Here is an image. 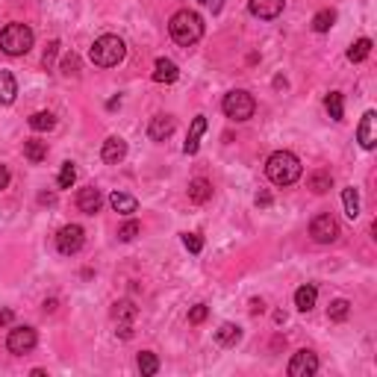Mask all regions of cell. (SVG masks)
<instances>
[{"label":"cell","mask_w":377,"mask_h":377,"mask_svg":"<svg viewBox=\"0 0 377 377\" xmlns=\"http://www.w3.org/2000/svg\"><path fill=\"white\" fill-rule=\"evenodd\" d=\"M168 33H171V38L180 47H192L204 38V18L192 12V9H180L168 21Z\"/></svg>","instance_id":"obj_1"},{"label":"cell","mask_w":377,"mask_h":377,"mask_svg":"<svg viewBox=\"0 0 377 377\" xmlns=\"http://www.w3.org/2000/svg\"><path fill=\"white\" fill-rule=\"evenodd\" d=\"M301 160H297L295 154L289 151H277L269 156V162H265V177L274 183V186H292L297 183V177H301Z\"/></svg>","instance_id":"obj_2"},{"label":"cell","mask_w":377,"mask_h":377,"mask_svg":"<svg viewBox=\"0 0 377 377\" xmlns=\"http://www.w3.org/2000/svg\"><path fill=\"white\" fill-rule=\"evenodd\" d=\"M33 47V29L27 24H6L0 29V51L6 56H24Z\"/></svg>","instance_id":"obj_3"},{"label":"cell","mask_w":377,"mask_h":377,"mask_svg":"<svg viewBox=\"0 0 377 377\" xmlns=\"http://www.w3.org/2000/svg\"><path fill=\"white\" fill-rule=\"evenodd\" d=\"M88 56H92V62H95V65H101V68H112V65H118V62H124V56H127V45H124L118 36H101V38H97V42L92 45Z\"/></svg>","instance_id":"obj_4"},{"label":"cell","mask_w":377,"mask_h":377,"mask_svg":"<svg viewBox=\"0 0 377 377\" xmlns=\"http://www.w3.org/2000/svg\"><path fill=\"white\" fill-rule=\"evenodd\" d=\"M221 109H224L227 118H233V121H247V118L254 115V109H256V101H254V95L236 88V92H227L224 95Z\"/></svg>","instance_id":"obj_5"},{"label":"cell","mask_w":377,"mask_h":377,"mask_svg":"<svg viewBox=\"0 0 377 377\" xmlns=\"http://www.w3.org/2000/svg\"><path fill=\"white\" fill-rule=\"evenodd\" d=\"M310 236L319 245H330L339 239V221L330 215V212H321V215H315L313 218V224H310Z\"/></svg>","instance_id":"obj_6"},{"label":"cell","mask_w":377,"mask_h":377,"mask_svg":"<svg viewBox=\"0 0 377 377\" xmlns=\"http://www.w3.org/2000/svg\"><path fill=\"white\" fill-rule=\"evenodd\" d=\"M136 306H133V301H118L115 306H112V321H115V327H118V336L121 339H130L133 336V324H136Z\"/></svg>","instance_id":"obj_7"},{"label":"cell","mask_w":377,"mask_h":377,"mask_svg":"<svg viewBox=\"0 0 377 377\" xmlns=\"http://www.w3.org/2000/svg\"><path fill=\"white\" fill-rule=\"evenodd\" d=\"M83 242H86V233H83L80 224H65L62 230L56 233V247H59V254H65V256L80 251Z\"/></svg>","instance_id":"obj_8"},{"label":"cell","mask_w":377,"mask_h":377,"mask_svg":"<svg viewBox=\"0 0 377 377\" xmlns=\"http://www.w3.org/2000/svg\"><path fill=\"white\" fill-rule=\"evenodd\" d=\"M36 342H38V333L33 327H12L6 336V348L12 354H29L36 348Z\"/></svg>","instance_id":"obj_9"},{"label":"cell","mask_w":377,"mask_h":377,"mask_svg":"<svg viewBox=\"0 0 377 377\" xmlns=\"http://www.w3.org/2000/svg\"><path fill=\"white\" fill-rule=\"evenodd\" d=\"M315 372H319V356H315L313 351L304 348L289 360V374L292 377H313Z\"/></svg>","instance_id":"obj_10"},{"label":"cell","mask_w":377,"mask_h":377,"mask_svg":"<svg viewBox=\"0 0 377 377\" xmlns=\"http://www.w3.org/2000/svg\"><path fill=\"white\" fill-rule=\"evenodd\" d=\"M286 0H247V12L260 21H274L277 15L283 12Z\"/></svg>","instance_id":"obj_11"},{"label":"cell","mask_w":377,"mask_h":377,"mask_svg":"<svg viewBox=\"0 0 377 377\" xmlns=\"http://www.w3.org/2000/svg\"><path fill=\"white\" fill-rule=\"evenodd\" d=\"M356 142H360L365 151H372V147L377 145V115H374V109H369V112L363 115L360 127H356Z\"/></svg>","instance_id":"obj_12"},{"label":"cell","mask_w":377,"mask_h":377,"mask_svg":"<svg viewBox=\"0 0 377 377\" xmlns=\"http://www.w3.org/2000/svg\"><path fill=\"white\" fill-rule=\"evenodd\" d=\"M101 204H104L101 188L86 186V188H80V192H77V210L86 212V215H95L97 210H101Z\"/></svg>","instance_id":"obj_13"},{"label":"cell","mask_w":377,"mask_h":377,"mask_svg":"<svg viewBox=\"0 0 377 377\" xmlns=\"http://www.w3.org/2000/svg\"><path fill=\"white\" fill-rule=\"evenodd\" d=\"M171 133H174V118L171 115H154L151 124H147V136H151V142H165Z\"/></svg>","instance_id":"obj_14"},{"label":"cell","mask_w":377,"mask_h":377,"mask_svg":"<svg viewBox=\"0 0 377 377\" xmlns=\"http://www.w3.org/2000/svg\"><path fill=\"white\" fill-rule=\"evenodd\" d=\"M177 77H180V68H177V62H171V59L160 56V59L154 62V80H156V83L171 86V83H177Z\"/></svg>","instance_id":"obj_15"},{"label":"cell","mask_w":377,"mask_h":377,"mask_svg":"<svg viewBox=\"0 0 377 377\" xmlns=\"http://www.w3.org/2000/svg\"><path fill=\"white\" fill-rule=\"evenodd\" d=\"M206 133V118L204 115H197L195 121H192V127H188V136H186V145H183V154L186 156H192V154H197V147H201V136Z\"/></svg>","instance_id":"obj_16"},{"label":"cell","mask_w":377,"mask_h":377,"mask_svg":"<svg viewBox=\"0 0 377 377\" xmlns=\"http://www.w3.org/2000/svg\"><path fill=\"white\" fill-rule=\"evenodd\" d=\"M101 156H104V162H121L124 156H127V142L124 138H118V136H109L104 147H101Z\"/></svg>","instance_id":"obj_17"},{"label":"cell","mask_w":377,"mask_h":377,"mask_svg":"<svg viewBox=\"0 0 377 377\" xmlns=\"http://www.w3.org/2000/svg\"><path fill=\"white\" fill-rule=\"evenodd\" d=\"M215 342L221 345V348H233V345H239L242 342V327L239 324H230V321L221 324L215 330Z\"/></svg>","instance_id":"obj_18"},{"label":"cell","mask_w":377,"mask_h":377,"mask_svg":"<svg viewBox=\"0 0 377 377\" xmlns=\"http://www.w3.org/2000/svg\"><path fill=\"white\" fill-rule=\"evenodd\" d=\"M212 197V183L206 180V177H195L192 183H188V201L192 204H206Z\"/></svg>","instance_id":"obj_19"},{"label":"cell","mask_w":377,"mask_h":377,"mask_svg":"<svg viewBox=\"0 0 377 377\" xmlns=\"http://www.w3.org/2000/svg\"><path fill=\"white\" fill-rule=\"evenodd\" d=\"M109 206H112L115 212H121V215H133L138 210L136 197L133 195H124V192H112V195H109Z\"/></svg>","instance_id":"obj_20"},{"label":"cell","mask_w":377,"mask_h":377,"mask_svg":"<svg viewBox=\"0 0 377 377\" xmlns=\"http://www.w3.org/2000/svg\"><path fill=\"white\" fill-rule=\"evenodd\" d=\"M315 301H319V289H315V286H310V283L301 286V289L295 292V306H297L301 313H310L313 306H315Z\"/></svg>","instance_id":"obj_21"},{"label":"cell","mask_w":377,"mask_h":377,"mask_svg":"<svg viewBox=\"0 0 377 377\" xmlns=\"http://www.w3.org/2000/svg\"><path fill=\"white\" fill-rule=\"evenodd\" d=\"M15 95H18V83H15V77L9 74V71H0V104L9 106L15 101Z\"/></svg>","instance_id":"obj_22"},{"label":"cell","mask_w":377,"mask_h":377,"mask_svg":"<svg viewBox=\"0 0 377 377\" xmlns=\"http://www.w3.org/2000/svg\"><path fill=\"white\" fill-rule=\"evenodd\" d=\"M24 156L29 162H45L47 160V142L29 138V142H24Z\"/></svg>","instance_id":"obj_23"},{"label":"cell","mask_w":377,"mask_h":377,"mask_svg":"<svg viewBox=\"0 0 377 377\" xmlns=\"http://www.w3.org/2000/svg\"><path fill=\"white\" fill-rule=\"evenodd\" d=\"M342 204H345V215L354 218L360 215V195H356V188L354 186H348V188H342Z\"/></svg>","instance_id":"obj_24"},{"label":"cell","mask_w":377,"mask_h":377,"mask_svg":"<svg viewBox=\"0 0 377 377\" xmlns=\"http://www.w3.org/2000/svg\"><path fill=\"white\" fill-rule=\"evenodd\" d=\"M324 106H327V112H330L333 121H342V118H345V97H342V92H330V95H327Z\"/></svg>","instance_id":"obj_25"},{"label":"cell","mask_w":377,"mask_h":377,"mask_svg":"<svg viewBox=\"0 0 377 377\" xmlns=\"http://www.w3.org/2000/svg\"><path fill=\"white\" fill-rule=\"evenodd\" d=\"M29 127H33L36 133H47L56 127V118H53V112H33L29 115Z\"/></svg>","instance_id":"obj_26"},{"label":"cell","mask_w":377,"mask_h":377,"mask_svg":"<svg viewBox=\"0 0 377 377\" xmlns=\"http://www.w3.org/2000/svg\"><path fill=\"white\" fill-rule=\"evenodd\" d=\"M351 313V304L345 301V297H336V301H330V306H327V319L330 321H345Z\"/></svg>","instance_id":"obj_27"},{"label":"cell","mask_w":377,"mask_h":377,"mask_svg":"<svg viewBox=\"0 0 377 377\" xmlns=\"http://www.w3.org/2000/svg\"><path fill=\"white\" fill-rule=\"evenodd\" d=\"M136 363H138V372H142L145 377H154L156 372H160V360H156V354H151V351H142Z\"/></svg>","instance_id":"obj_28"},{"label":"cell","mask_w":377,"mask_h":377,"mask_svg":"<svg viewBox=\"0 0 377 377\" xmlns=\"http://www.w3.org/2000/svg\"><path fill=\"white\" fill-rule=\"evenodd\" d=\"M336 24V12L333 9H321V12H315V18H313V29L315 33H327Z\"/></svg>","instance_id":"obj_29"},{"label":"cell","mask_w":377,"mask_h":377,"mask_svg":"<svg viewBox=\"0 0 377 377\" xmlns=\"http://www.w3.org/2000/svg\"><path fill=\"white\" fill-rule=\"evenodd\" d=\"M369 53H372V38H360V42H354L348 47L351 62H363V59H369Z\"/></svg>","instance_id":"obj_30"},{"label":"cell","mask_w":377,"mask_h":377,"mask_svg":"<svg viewBox=\"0 0 377 377\" xmlns=\"http://www.w3.org/2000/svg\"><path fill=\"white\" fill-rule=\"evenodd\" d=\"M330 186H333V177L327 174V171H315V174L310 177V188H313L315 195H324Z\"/></svg>","instance_id":"obj_31"},{"label":"cell","mask_w":377,"mask_h":377,"mask_svg":"<svg viewBox=\"0 0 377 377\" xmlns=\"http://www.w3.org/2000/svg\"><path fill=\"white\" fill-rule=\"evenodd\" d=\"M77 180V168L74 162H62V171H59V188H71Z\"/></svg>","instance_id":"obj_32"},{"label":"cell","mask_w":377,"mask_h":377,"mask_svg":"<svg viewBox=\"0 0 377 377\" xmlns=\"http://www.w3.org/2000/svg\"><path fill=\"white\" fill-rule=\"evenodd\" d=\"M138 230H142V227H138V221H133V218H130L127 224H121V230H118V239H121V242H133L136 236H138Z\"/></svg>","instance_id":"obj_33"},{"label":"cell","mask_w":377,"mask_h":377,"mask_svg":"<svg viewBox=\"0 0 377 377\" xmlns=\"http://www.w3.org/2000/svg\"><path fill=\"white\" fill-rule=\"evenodd\" d=\"M183 245L188 247V254H201L204 251V236L201 233H186L183 236Z\"/></svg>","instance_id":"obj_34"},{"label":"cell","mask_w":377,"mask_h":377,"mask_svg":"<svg viewBox=\"0 0 377 377\" xmlns=\"http://www.w3.org/2000/svg\"><path fill=\"white\" fill-rule=\"evenodd\" d=\"M62 74H65V77L80 74V56H77V53H68V56L62 59Z\"/></svg>","instance_id":"obj_35"},{"label":"cell","mask_w":377,"mask_h":377,"mask_svg":"<svg viewBox=\"0 0 377 377\" xmlns=\"http://www.w3.org/2000/svg\"><path fill=\"white\" fill-rule=\"evenodd\" d=\"M206 315H210V310H206V304H195L192 310H188V324H201Z\"/></svg>","instance_id":"obj_36"},{"label":"cell","mask_w":377,"mask_h":377,"mask_svg":"<svg viewBox=\"0 0 377 377\" xmlns=\"http://www.w3.org/2000/svg\"><path fill=\"white\" fill-rule=\"evenodd\" d=\"M56 53H59V42L53 38L51 45H47V51H45V56H42V65L45 68H53V59H56Z\"/></svg>","instance_id":"obj_37"},{"label":"cell","mask_w":377,"mask_h":377,"mask_svg":"<svg viewBox=\"0 0 377 377\" xmlns=\"http://www.w3.org/2000/svg\"><path fill=\"white\" fill-rule=\"evenodd\" d=\"M201 6L204 9H210V12H221V6H224V0H201Z\"/></svg>","instance_id":"obj_38"},{"label":"cell","mask_w":377,"mask_h":377,"mask_svg":"<svg viewBox=\"0 0 377 377\" xmlns=\"http://www.w3.org/2000/svg\"><path fill=\"white\" fill-rule=\"evenodd\" d=\"M9 186V171H6V165H0V192Z\"/></svg>","instance_id":"obj_39"},{"label":"cell","mask_w":377,"mask_h":377,"mask_svg":"<svg viewBox=\"0 0 377 377\" xmlns=\"http://www.w3.org/2000/svg\"><path fill=\"white\" fill-rule=\"evenodd\" d=\"M256 204H260V206H269V204H271V195H265V192L256 195Z\"/></svg>","instance_id":"obj_40"},{"label":"cell","mask_w":377,"mask_h":377,"mask_svg":"<svg viewBox=\"0 0 377 377\" xmlns=\"http://www.w3.org/2000/svg\"><path fill=\"white\" fill-rule=\"evenodd\" d=\"M38 201H42V204H56V197L45 192V195H38Z\"/></svg>","instance_id":"obj_41"},{"label":"cell","mask_w":377,"mask_h":377,"mask_svg":"<svg viewBox=\"0 0 377 377\" xmlns=\"http://www.w3.org/2000/svg\"><path fill=\"white\" fill-rule=\"evenodd\" d=\"M9 321H12V313L3 310V313H0V324H9Z\"/></svg>","instance_id":"obj_42"},{"label":"cell","mask_w":377,"mask_h":377,"mask_svg":"<svg viewBox=\"0 0 377 377\" xmlns=\"http://www.w3.org/2000/svg\"><path fill=\"white\" fill-rule=\"evenodd\" d=\"M251 313H254V315L263 313V301H251Z\"/></svg>","instance_id":"obj_43"},{"label":"cell","mask_w":377,"mask_h":377,"mask_svg":"<svg viewBox=\"0 0 377 377\" xmlns=\"http://www.w3.org/2000/svg\"><path fill=\"white\" fill-rule=\"evenodd\" d=\"M53 310H56V301L51 297V301H45V313H53Z\"/></svg>","instance_id":"obj_44"}]
</instances>
